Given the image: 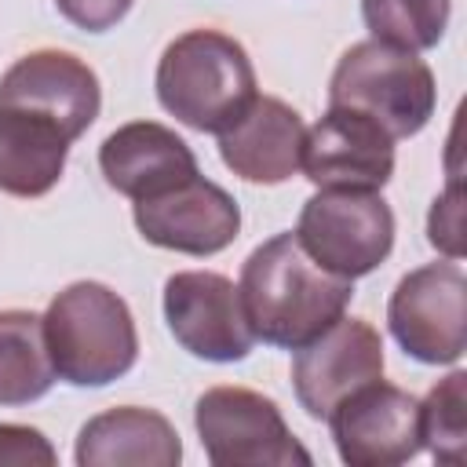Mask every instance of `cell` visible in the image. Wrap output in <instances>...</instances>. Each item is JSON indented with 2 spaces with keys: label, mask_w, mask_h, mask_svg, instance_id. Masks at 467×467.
Listing matches in <instances>:
<instances>
[{
  "label": "cell",
  "mask_w": 467,
  "mask_h": 467,
  "mask_svg": "<svg viewBox=\"0 0 467 467\" xmlns=\"http://www.w3.org/2000/svg\"><path fill=\"white\" fill-rule=\"evenodd\" d=\"M303 175L317 190H383L394 175V139L354 109L328 106L325 117L306 128Z\"/></svg>",
  "instance_id": "obj_12"
},
{
  "label": "cell",
  "mask_w": 467,
  "mask_h": 467,
  "mask_svg": "<svg viewBox=\"0 0 467 467\" xmlns=\"http://www.w3.org/2000/svg\"><path fill=\"white\" fill-rule=\"evenodd\" d=\"M237 292L255 339L299 350L347 314L354 281L314 263L288 230L248 252Z\"/></svg>",
  "instance_id": "obj_1"
},
{
  "label": "cell",
  "mask_w": 467,
  "mask_h": 467,
  "mask_svg": "<svg viewBox=\"0 0 467 467\" xmlns=\"http://www.w3.org/2000/svg\"><path fill=\"white\" fill-rule=\"evenodd\" d=\"M328 106L376 120L390 139H409L434 117L438 88L431 66L416 51L368 36L339 55L328 80Z\"/></svg>",
  "instance_id": "obj_4"
},
{
  "label": "cell",
  "mask_w": 467,
  "mask_h": 467,
  "mask_svg": "<svg viewBox=\"0 0 467 467\" xmlns=\"http://www.w3.org/2000/svg\"><path fill=\"white\" fill-rule=\"evenodd\" d=\"M193 427L215 467H310V452L274 398L248 387H212L193 405Z\"/></svg>",
  "instance_id": "obj_5"
},
{
  "label": "cell",
  "mask_w": 467,
  "mask_h": 467,
  "mask_svg": "<svg viewBox=\"0 0 467 467\" xmlns=\"http://www.w3.org/2000/svg\"><path fill=\"white\" fill-rule=\"evenodd\" d=\"M303 139L306 124L288 102L255 95L252 106L226 131H219V157L237 179L277 186L299 171Z\"/></svg>",
  "instance_id": "obj_14"
},
{
  "label": "cell",
  "mask_w": 467,
  "mask_h": 467,
  "mask_svg": "<svg viewBox=\"0 0 467 467\" xmlns=\"http://www.w3.org/2000/svg\"><path fill=\"white\" fill-rule=\"evenodd\" d=\"M336 452L350 467H398L420 456V401L394 387L372 379L350 390L325 416Z\"/></svg>",
  "instance_id": "obj_9"
},
{
  "label": "cell",
  "mask_w": 467,
  "mask_h": 467,
  "mask_svg": "<svg viewBox=\"0 0 467 467\" xmlns=\"http://www.w3.org/2000/svg\"><path fill=\"white\" fill-rule=\"evenodd\" d=\"M131 215L150 244L197 259L230 248L241 234L237 201L204 175H193L157 197L135 201Z\"/></svg>",
  "instance_id": "obj_10"
},
{
  "label": "cell",
  "mask_w": 467,
  "mask_h": 467,
  "mask_svg": "<svg viewBox=\"0 0 467 467\" xmlns=\"http://www.w3.org/2000/svg\"><path fill=\"white\" fill-rule=\"evenodd\" d=\"M164 321L175 343L212 365L244 361L255 347L241 292L215 270H179L164 281Z\"/></svg>",
  "instance_id": "obj_8"
},
{
  "label": "cell",
  "mask_w": 467,
  "mask_h": 467,
  "mask_svg": "<svg viewBox=\"0 0 467 467\" xmlns=\"http://www.w3.org/2000/svg\"><path fill=\"white\" fill-rule=\"evenodd\" d=\"M383 376V339L361 317H339L292 358V390L310 420H325L350 390Z\"/></svg>",
  "instance_id": "obj_11"
},
{
  "label": "cell",
  "mask_w": 467,
  "mask_h": 467,
  "mask_svg": "<svg viewBox=\"0 0 467 467\" xmlns=\"http://www.w3.org/2000/svg\"><path fill=\"white\" fill-rule=\"evenodd\" d=\"M449 0H361V22L372 40L401 51H431L449 29Z\"/></svg>",
  "instance_id": "obj_19"
},
{
  "label": "cell",
  "mask_w": 467,
  "mask_h": 467,
  "mask_svg": "<svg viewBox=\"0 0 467 467\" xmlns=\"http://www.w3.org/2000/svg\"><path fill=\"white\" fill-rule=\"evenodd\" d=\"M73 460L77 467H175L182 441L157 409L117 405L80 427Z\"/></svg>",
  "instance_id": "obj_16"
},
{
  "label": "cell",
  "mask_w": 467,
  "mask_h": 467,
  "mask_svg": "<svg viewBox=\"0 0 467 467\" xmlns=\"http://www.w3.org/2000/svg\"><path fill=\"white\" fill-rule=\"evenodd\" d=\"M296 237L339 277L372 274L394 248V212L376 190H317L303 201Z\"/></svg>",
  "instance_id": "obj_6"
},
{
  "label": "cell",
  "mask_w": 467,
  "mask_h": 467,
  "mask_svg": "<svg viewBox=\"0 0 467 467\" xmlns=\"http://www.w3.org/2000/svg\"><path fill=\"white\" fill-rule=\"evenodd\" d=\"M55 467L58 452L44 438V431L26 423H0V467Z\"/></svg>",
  "instance_id": "obj_21"
},
{
  "label": "cell",
  "mask_w": 467,
  "mask_h": 467,
  "mask_svg": "<svg viewBox=\"0 0 467 467\" xmlns=\"http://www.w3.org/2000/svg\"><path fill=\"white\" fill-rule=\"evenodd\" d=\"M463 208H460V186L452 182L449 193L434 197L431 204V219H427V237L438 252H445L449 259L463 255Z\"/></svg>",
  "instance_id": "obj_22"
},
{
  "label": "cell",
  "mask_w": 467,
  "mask_h": 467,
  "mask_svg": "<svg viewBox=\"0 0 467 467\" xmlns=\"http://www.w3.org/2000/svg\"><path fill=\"white\" fill-rule=\"evenodd\" d=\"M157 102L186 128L219 135L259 95L255 69L241 40L219 29H190L175 36L157 62Z\"/></svg>",
  "instance_id": "obj_2"
},
{
  "label": "cell",
  "mask_w": 467,
  "mask_h": 467,
  "mask_svg": "<svg viewBox=\"0 0 467 467\" xmlns=\"http://www.w3.org/2000/svg\"><path fill=\"white\" fill-rule=\"evenodd\" d=\"M99 171L117 193L131 201L157 197L201 175L186 139H179L171 128L157 120H131L109 131L99 146Z\"/></svg>",
  "instance_id": "obj_15"
},
{
  "label": "cell",
  "mask_w": 467,
  "mask_h": 467,
  "mask_svg": "<svg viewBox=\"0 0 467 467\" xmlns=\"http://www.w3.org/2000/svg\"><path fill=\"white\" fill-rule=\"evenodd\" d=\"M0 106H29L55 120H62L73 139H80L99 109H102V88L95 69L55 47H40L22 55L4 77H0Z\"/></svg>",
  "instance_id": "obj_13"
},
{
  "label": "cell",
  "mask_w": 467,
  "mask_h": 467,
  "mask_svg": "<svg viewBox=\"0 0 467 467\" xmlns=\"http://www.w3.org/2000/svg\"><path fill=\"white\" fill-rule=\"evenodd\" d=\"M387 328L420 365H456L467 350V274L456 259L409 270L387 299Z\"/></svg>",
  "instance_id": "obj_7"
},
{
  "label": "cell",
  "mask_w": 467,
  "mask_h": 467,
  "mask_svg": "<svg viewBox=\"0 0 467 467\" xmlns=\"http://www.w3.org/2000/svg\"><path fill=\"white\" fill-rule=\"evenodd\" d=\"M73 131L29 106H0V193L44 197L66 171Z\"/></svg>",
  "instance_id": "obj_17"
},
{
  "label": "cell",
  "mask_w": 467,
  "mask_h": 467,
  "mask_svg": "<svg viewBox=\"0 0 467 467\" xmlns=\"http://www.w3.org/2000/svg\"><path fill=\"white\" fill-rule=\"evenodd\" d=\"M55 379L44 317L33 310H0V405L40 401Z\"/></svg>",
  "instance_id": "obj_18"
},
{
  "label": "cell",
  "mask_w": 467,
  "mask_h": 467,
  "mask_svg": "<svg viewBox=\"0 0 467 467\" xmlns=\"http://www.w3.org/2000/svg\"><path fill=\"white\" fill-rule=\"evenodd\" d=\"M420 441L438 463H449V467L463 463V452H467V372L463 368H452L420 401Z\"/></svg>",
  "instance_id": "obj_20"
},
{
  "label": "cell",
  "mask_w": 467,
  "mask_h": 467,
  "mask_svg": "<svg viewBox=\"0 0 467 467\" xmlns=\"http://www.w3.org/2000/svg\"><path fill=\"white\" fill-rule=\"evenodd\" d=\"M131 4L135 0H55L58 15L69 26L84 29V33H106V29H113L131 11Z\"/></svg>",
  "instance_id": "obj_23"
},
{
  "label": "cell",
  "mask_w": 467,
  "mask_h": 467,
  "mask_svg": "<svg viewBox=\"0 0 467 467\" xmlns=\"http://www.w3.org/2000/svg\"><path fill=\"white\" fill-rule=\"evenodd\" d=\"M55 376L73 387H106L139 361V332L128 303L102 281L66 285L44 314Z\"/></svg>",
  "instance_id": "obj_3"
}]
</instances>
